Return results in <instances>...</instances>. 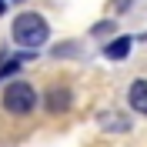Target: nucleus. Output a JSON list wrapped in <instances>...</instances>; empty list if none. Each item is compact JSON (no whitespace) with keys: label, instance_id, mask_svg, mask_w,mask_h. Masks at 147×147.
<instances>
[{"label":"nucleus","instance_id":"1","mask_svg":"<svg viewBox=\"0 0 147 147\" xmlns=\"http://www.w3.org/2000/svg\"><path fill=\"white\" fill-rule=\"evenodd\" d=\"M10 37H13V44L24 47V50H40V47L50 40V27H47V20L34 10H24L13 17L10 24Z\"/></svg>","mask_w":147,"mask_h":147},{"label":"nucleus","instance_id":"2","mask_svg":"<svg viewBox=\"0 0 147 147\" xmlns=\"http://www.w3.org/2000/svg\"><path fill=\"white\" fill-rule=\"evenodd\" d=\"M34 107H37V90L27 80H10L7 87H3V110H7V114L27 117Z\"/></svg>","mask_w":147,"mask_h":147},{"label":"nucleus","instance_id":"3","mask_svg":"<svg viewBox=\"0 0 147 147\" xmlns=\"http://www.w3.org/2000/svg\"><path fill=\"white\" fill-rule=\"evenodd\" d=\"M44 104H47V110L50 114H64L67 107H70V87H50L47 90V97H44Z\"/></svg>","mask_w":147,"mask_h":147},{"label":"nucleus","instance_id":"4","mask_svg":"<svg viewBox=\"0 0 147 147\" xmlns=\"http://www.w3.org/2000/svg\"><path fill=\"white\" fill-rule=\"evenodd\" d=\"M130 47H134V37L120 34V37H114L110 44H104V57H107V60H127Z\"/></svg>","mask_w":147,"mask_h":147},{"label":"nucleus","instance_id":"5","mask_svg":"<svg viewBox=\"0 0 147 147\" xmlns=\"http://www.w3.org/2000/svg\"><path fill=\"white\" fill-rule=\"evenodd\" d=\"M127 100H130V107L137 110V114H144V117H147V80H134V84H130Z\"/></svg>","mask_w":147,"mask_h":147},{"label":"nucleus","instance_id":"6","mask_svg":"<svg viewBox=\"0 0 147 147\" xmlns=\"http://www.w3.org/2000/svg\"><path fill=\"white\" fill-rule=\"evenodd\" d=\"M90 34H94V37H107V34H114V20H100V24H94Z\"/></svg>","mask_w":147,"mask_h":147},{"label":"nucleus","instance_id":"7","mask_svg":"<svg viewBox=\"0 0 147 147\" xmlns=\"http://www.w3.org/2000/svg\"><path fill=\"white\" fill-rule=\"evenodd\" d=\"M54 54H57V57H64V54H77V44H60V47H54Z\"/></svg>","mask_w":147,"mask_h":147},{"label":"nucleus","instance_id":"8","mask_svg":"<svg viewBox=\"0 0 147 147\" xmlns=\"http://www.w3.org/2000/svg\"><path fill=\"white\" fill-rule=\"evenodd\" d=\"M127 7H130V0H110V10H114V13H124Z\"/></svg>","mask_w":147,"mask_h":147},{"label":"nucleus","instance_id":"9","mask_svg":"<svg viewBox=\"0 0 147 147\" xmlns=\"http://www.w3.org/2000/svg\"><path fill=\"white\" fill-rule=\"evenodd\" d=\"M3 13H7V0H0V17H3Z\"/></svg>","mask_w":147,"mask_h":147}]
</instances>
